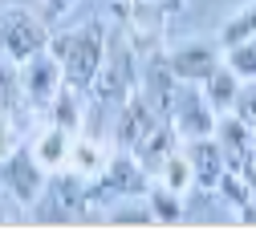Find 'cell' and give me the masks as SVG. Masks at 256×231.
Segmentation results:
<instances>
[{
  "instance_id": "cell-16",
  "label": "cell",
  "mask_w": 256,
  "mask_h": 231,
  "mask_svg": "<svg viewBox=\"0 0 256 231\" xmlns=\"http://www.w3.org/2000/svg\"><path fill=\"white\" fill-rule=\"evenodd\" d=\"M142 203H146V211H150V223H179L183 211H187V195H175V191H167V187L150 183L146 195H142Z\"/></svg>"
},
{
  "instance_id": "cell-12",
  "label": "cell",
  "mask_w": 256,
  "mask_h": 231,
  "mask_svg": "<svg viewBox=\"0 0 256 231\" xmlns=\"http://www.w3.org/2000/svg\"><path fill=\"white\" fill-rule=\"evenodd\" d=\"M70 142H74V134H70V130H61V126H53V122H45L37 134H33V142H24V146L33 150V158H37L41 167L53 175V171H66Z\"/></svg>"
},
{
  "instance_id": "cell-9",
  "label": "cell",
  "mask_w": 256,
  "mask_h": 231,
  "mask_svg": "<svg viewBox=\"0 0 256 231\" xmlns=\"http://www.w3.org/2000/svg\"><path fill=\"white\" fill-rule=\"evenodd\" d=\"M106 158H110V142H106L102 134H86V130H78V134H74V142H70L66 171L90 183V179H98V175H102Z\"/></svg>"
},
{
  "instance_id": "cell-21",
  "label": "cell",
  "mask_w": 256,
  "mask_h": 231,
  "mask_svg": "<svg viewBox=\"0 0 256 231\" xmlns=\"http://www.w3.org/2000/svg\"><path fill=\"white\" fill-rule=\"evenodd\" d=\"M78 4V0H45V8H41V16L45 20H61V16H66L70 8Z\"/></svg>"
},
{
  "instance_id": "cell-15",
  "label": "cell",
  "mask_w": 256,
  "mask_h": 231,
  "mask_svg": "<svg viewBox=\"0 0 256 231\" xmlns=\"http://www.w3.org/2000/svg\"><path fill=\"white\" fill-rule=\"evenodd\" d=\"M200 93L212 102L216 114H228L232 102H236V93H240V77L228 69V65H220V69H212V73L200 81Z\"/></svg>"
},
{
  "instance_id": "cell-7",
  "label": "cell",
  "mask_w": 256,
  "mask_h": 231,
  "mask_svg": "<svg viewBox=\"0 0 256 231\" xmlns=\"http://www.w3.org/2000/svg\"><path fill=\"white\" fill-rule=\"evenodd\" d=\"M167 114L158 110L150 97L142 93V89H134L126 102L114 110V118H110V134H114V146H122V150H130L146 130H154L158 122H163Z\"/></svg>"
},
{
  "instance_id": "cell-5",
  "label": "cell",
  "mask_w": 256,
  "mask_h": 231,
  "mask_svg": "<svg viewBox=\"0 0 256 231\" xmlns=\"http://www.w3.org/2000/svg\"><path fill=\"white\" fill-rule=\"evenodd\" d=\"M16 81H20V102L28 114H45V106L53 102V93L66 85V77H61V65L49 49L33 53L28 61L16 65Z\"/></svg>"
},
{
  "instance_id": "cell-4",
  "label": "cell",
  "mask_w": 256,
  "mask_h": 231,
  "mask_svg": "<svg viewBox=\"0 0 256 231\" xmlns=\"http://www.w3.org/2000/svg\"><path fill=\"white\" fill-rule=\"evenodd\" d=\"M167 122H171V130L179 134V142H191V138H212V130H216V110H212V102L200 93V85H187V81H179L175 85V93H171V102H167Z\"/></svg>"
},
{
  "instance_id": "cell-1",
  "label": "cell",
  "mask_w": 256,
  "mask_h": 231,
  "mask_svg": "<svg viewBox=\"0 0 256 231\" xmlns=\"http://www.w3.org/2000/svg\"><path fill=\"white\" fill-rule=\"evenodd\" d=\"M49 53L57 57L66 85L90 93L94 77H98L102 61H106V24L90 20L78 28H57V32H49Z\"/></svg>"
},
{
  "instance_id": "cell-17",
  "label": "cell",
  "mask_w": 256,
  "mask_h": 231,
  "mask_svg": "<svg viewBox=\"0 0 256 231\" xmlns=\"http://www.w3.org/2000/svg\"><path fill=\"white\" fill-rule=\"evenodd\" d=\"M216 195L228 207H236L244 219H252V207H256V199H252V187H248V179H244V171H236V167H228L220 175V183H216Z\"/></svg>"
},
{
  "instance_id": "cell-19",
  "label": "cell",
  "mask_w": 256,
  "mask_h": 231,
  "mask_svg": "<svg viewBox=\"0 0 256 231\" xmlns=\"http://www.w3.org/2000/svg\"><path fill=\"white\" fill-rule=\"evenodd\" d=\"M224 65L240 77V81H256V37H244L236 45L224 49Z\"/></svg>"
},
{
  "instance_id": "cell-2",
  "label": "cell",
  "mask_w": 256,
  "mask_h": 231,
  "mask_svg": "<svg viewBox=\"0 0 256 231\" xmlns=\"http://www.w3.org/2000/svg\"><path fill=\"white\" fill-rule=\"evenodd\" d=\"M49 49V20L24 8H0V61L20 65Z\"/></svg>"
},
{
  "instance_id": "cell-18",
  "label": "cell",
  "mask_w": 256,
  "mask_h": 231,
  "mask_svg": "<svg viewBox=\"0 0 256 231\" xmlns=\"http://www.w3.org/2000/svg\"><path fill=\"white\" fill-rule=\"evenodd\" d=\"M244 37H256V0H248V4H240L228 20L220 24V32H216V41L228 49V45H236V41H244Z\"/></svg>"
},
{
  "instance_id": "cell-3",
  "label": "cell",
  "mask_w": 256,
  "mask_h": 231,
  "mask_svg": "<svg viewBox=\"0 0 256 231\" xmlns=\"http://www.w3.org/2000/svg\"><path fill=\"white\" fill-rule=\"evenodd\" d=\"M45 179H49V171L33 158V150H28L24 142L0 158V195L12 199V203H20V207H33L41 199Z\"/></svg>"
},
{
  "instance_id": "cell-6",
  "label": "cell",
  "mask_w": 256,
  "mask_h": 231,
  "mask_svg": "<svg viewBox=\"0 0 256 231\" xmlns=\"http://www.w3.org/2000/svg\"><path fill=\"white\" fill-rule=\"evenodd\" d=\"M167 69L175 81H187V85H200L212 69L224 65V45L220 41H208V37H191V41H179L163 53Z\"/></svg>"
},
{
  "instance_id": "cell-20",
  "label": "cell",
  "mask_w": 256,
  "mask_h": 231,
  "mask_svg": "<svg viewBox=\"0 0 256 231\" xmlns=\"http://www.w3.org/2000/svg\"><path fill=\"white\" fill-rule=\"evenodd\" d=\"M232 114L256 130V81H240V93H236V102H232Z\"/></svg>"
},
{
  "instance_id": "cell-11",
  "label": "cell",
  "mask_w": 256,
  "mask_h": 231,
  "mask_svg": "<svg viewBox=\"0 0 256 231\" xmlns=\"http://www.w3.org/2000/svg\"><path fill=\"white\" fill-rule=\"evenodd\" d=\"M86 110H90V93L86 89H74V85H61L53 93V102L45 106V122L78 134V130L86 126Z\"/></svg>"
},
{
  "instance_id": "cell-10",
  "label": "cell",
  "mask_w": 256,
  "mask_h": 231,
  "mask_svg": "<svg viewBox=\"0 0 256 231\" xmlns=\"http://www.w3.org/2000/svg\"><path fill=\"white\" fill-rule=\"evenodd\" d=\"M183 150H187L191 171H196V187L200 191H216L220 175L228 171V158H224L220 142L216 138H191V142H183Z\"/></svg>"
},
{
  "instance_id": "cell-14",
  "label": "cell",
  "mask_w": 256,
  "mask_h": 231,
  "mask_svg": "<svg viewBox=\"0 0 256 231\" xmlns=\"http://www.w3.org/2000/svg\"><path fill=\"white\" fill-rule=\"evenodd\" d=\"M150 183L167 187V191H175V195H191V191H196V171H191V162H187L183 142H179L163 162H158V171L150 175Z\"/></svg>"
},
{
  "instance_id": "cell-8",
  "label": "cell",
  "mask_w": 256,
  "mask_h": 231,
  "mask_svg": "<svg viewBox=\"0 0 256 231\" xmlns=\"http://www.w3.org/2000/svg\"><path fill=\"white\" fill-rule=\"evenodd\" d=\"M212 138L220 142L224 158H228V167L244 171L248 162H252V138H256V130H252V126H244V122H240L232 110L216 118V130H212Z\"/></svg>"
},
{
  "instance_id": "cell-13",
  "label": "cell",
  "mask_w": 256,
  "mask_h": 231,
  "mask_svg": "<svg viewBox=\"0 0 256 231\" xmlns=\"http://www.w3.org/2000/svg\"><path fill=\"white\" fill-rule=\"evenodd\" d=\"M175 146H179V134L171 130V122L163 118L154 130H146V134H142V138L130 146V154L138 158V167H142L146 175H154V171H158V162H163V158H167Z\"/></svg>"
}]
</instances>
